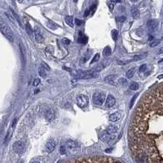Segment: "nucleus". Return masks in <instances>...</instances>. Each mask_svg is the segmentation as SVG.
<instances>
[{
    "label": "nucleus",
    "mask_w": 163,
    "mask_h": 163,
    "mask_svg": "<svg viewBox=\"0 0 163 163\" xmlns=\"http://www.w3.org/2000/svg\"><path fill=\"white\" fill-rule=\"evenodd\" d=\"M95 72L94 69L89 71H82V70H74L71 71V74L78 79H89V78L94 77Z\"/></svg>",
    "instance_id": "1"
},
{
    "label": "nucleus",
    "mask_w": 163,
    "mask_h": 163,
    "mask_svg": "<svg viewBox=\"0 0 163 163\" xmlns=\"http://www.w3.org/2000/svg\"><path fill=\"white\" fill-rule=\"evenodd\" d=\"M0 29H1V32L2 34L7 38L10 42H13L14 37H13V34L8 25L6 23L3 19L0 20Z\"/></svg>",
    "instance_id": "2"
},
{
    "label": "nucleus",
    "mask_w": 163,
    "mask_h": 163,
    "mask_svg": "<svg viewBox=\"0 0 163 163\" xmlns=\"http://www.w3.org/2000/svg\"><path fill=\"white\" fill-rule=\"evenodd\" d=\"M71 161H89V162H117L118 160L113 158H105L103 157H100V158H84V159H76L72 160Z\"/></svg>",
    "instance_id": "3"
},
{
    "label": "nucleus",
    "mask_w": 163,
    "mask_h": 163,
    "mask_svg": "<svg viewBox=\"0 0 163 163\" xmlns=\"http://www.w3.org/2000/svg\"><path fill=\"white\" fill-rule=\"evenodd\" d=\"M105 92H95L93 95V102L95 105H102L104 104L105 100Z\"/></svg>",
    "instance_id": "4"
},
{
    "label": "nucleus",
    "mask_w": 163,
    "mask_h": 163,
    "mask_svg": "<svg viewBox=\"0 0 163 163\" xmlns=\"http://www.w3.org/2000/svg\"><path fill=\"white\" fill-rule=\"evenodd\" d=\"M12 149L17 154H23L25 151V144L22 141H16L13 144Z\"/></svg>",
    "instance_id": "5"
},
{
    "label": "nucleus",
    "mask_w": 163,
    "mask_h": 163,
    "mask_svg": "<svg viewBox=\"0 0 163 163\" xmlns=\"http://www.w3.org/2000/svg\"><path fill=\"white\" fill-rule=\"evenodd\" d=\"M88 97L85 95H80L77 97V105L80 108H85L88 105Z\"/></svg>",
    "instance_id": "6"
},
{
    "label": "nucleus",
    "mask_w": 163,
    "mask_h": 163,
    "mask_svg": "<svg viewBox=\"0 0 163 163\" xmlns=\"http://www.w3.org/2000/svg\"><path fill=\"white\" fill-rule=\"evenodd\" d=\"M158 24H159V22L158 20H155V19L149 20L147 22V28H148V32L152 33V32L155 31V29L158 26Z\"/></svg>",
    "instance_id": "7"
},
{
    "label": "nucleus",
    "mask_w": 163,
    "mask_h": 163,
    "mask_svg": "<svg viewBox=\"0 0 163 163\" xmlns=\"http://www.w3.org/2000/svg\"><path fill=\"white\" fill-rule=\"evenodd\" d=\"M56 141L54 140H48L47 143L46 144V147H45V149H46V152L48 153H52L54 150L56 148Z\"/></svg>",
    "instance_id": "8"
},
{
    "label": "nucleus",
    "mask_w": 163,
    "mask_h": 163,
    "mask_svg": "<svg viewBox=\"0 0 163 163\" xmlns=\"http://www.w3.org/2000/svg\"><path fill=\"white\" fill-rule=\"evenodd\" d=\"M115 137L116 136L113 134H108L107 132H105V133L101 136V140L105 143H110L115 139Z\"/></svg>",
    "instance_id": "9"
},
{
    "label": "nucleus",
    "mask_w": 163,
    "mask_h": 163,
    "mask_svg": "<svg viewBox=\"0 0 163 163\" xmlns=\"http://www.w3.org/2000/svg\"><path fill=\"white\" fill-rule=\"evenodd\" d=\"M34 38H35L36 42H38V43H43L44 41L43 36L42 35L40 29L38 27H35L34 29Z\"/></svg>",
    "instance_id": "10"
},
{
    "label": "nucleus",
    "mask_w": 163,
    "mask_h": 163,
    "mask_svg": "<svg viewBox=\"0 0 163 163\" xmlns=\"http://www.w3.org/2000/svg\"><path fill=\"white\" fill-rule=\"evenodd\" d=\"M115 98L113 97L112 95H108V97L106 99V102H105V106L107 108H112L114 105H115Z\"/></svg>",
    "instance_id": "11"
},
{
    "label": "nucleus",
    "mask_w": 163,
    "mask_h": 163,
    "mask_svg": "<svg viewBox=\"0 0 163 163\" xmlns=\"http://www.w3.org/2000/svg\"><path fill=\"white\" fill-rule=\"evenodd\" d=\"M77 42L79 43H82V44H86L87 43V37L83 34L82 32H79V34H78V39H77Z\"/></svg>",
    "instance_id": "12"
},
{
    "label": "nucleus",
    "mask_w": 163,
    "mask_h": 163,
    "mask_svg": "<svg viewBox=\"0 0 163 163\" xmlns=\"http://www.w3.org/2000/svg\"><path fill=\"white\" fill-rule=\"evenodd\" d=\"M131 12H132V16H133L134 19H139V18H140V10H139V8L135 7V6H134V7L131 8Z\"/></svg>",
    "instance_id": "13"
},
{
    "label": "nucleus",
    "mask_w": 163,
    "mask_h": 163,
    "mask_svg": "<svg viewBox=\"0 0 163 163\" xmlns=\"http://www.w3.org/2000/svg\"><path fill=\"white\" fill-rule=\"evenodd\" d=\"M46 118L48 121H52L54 118H55V111L53 109H48L46 113Z\"/></svg>",
    "instance_id": "14"
},
{
    "label": "nucleus",
    "mask_w": 163,
    "mask_h": 163,
    "mask_svg": "<svg viewBox=\"0 0 163 163\" xmlns=\"http://www.w3.org/2000/svg\"><path fill=\"white\" fill-rule=\"evenodd\" d=\"M120 118H121V114L119 113L116 112V113L111 114V115L109 116V120L113 122H117L118 120L120 119Z\"/></svg>",
    "instance_id": "15"
},
{
    "label": "nucleus",
    "mask_w": 163,
    "mask_h": 163,
    "mask_svg": "<svg viewBox=\"0 0 163 163\" xmlns=\"http://www.w3.org/2000/svg\"><path fill=\"white\" fill-rule=\"evenodd\" d=\"M47 27L52 29V30H55V29H57L59 28V25H57V24H56L55 22H53L51 21H48L47 23Z\"/></svg>",
    "instance_id": "16"
},
{
    "label": "nucleus",
    "mask_w": 163,
    "mask_h": 163,
    "mask_svg": "<svg viewBox=\"0 0 163 163\" xmlns=\"http://www.w3.org/2000/svg\"><path fill=\"white\" fill-rule=\"evenodd\" d=\"M116 76L115 75H108L105 78V82L107 83L112 84V85H114V79H115Z\"/></svg>",
    "instance_id": "17"
},
{
    "label": "nucleus",
    "mask_w": 163,
    "mask_h": 163,
    "mask_svg": "<svg viewBox=\"0 0 163 163\" xmlns=\"http://www.w3.org/2000/svg\"><path fill=\"white\" fill-rule=\"evenodd\" d=\"M118 131V128L115 126H109L106 129V132L108 134H115Z\"/></svg>",
    "instance_id": "18"
},
{
    "label": "nucleus",
    "mask_w": 163,
    "mask_h": 163,
    "mask_svg": "<svg viewBox=\"0 0 163 163\" xmlns=\"http://www.w3.org/2000/svg\"><path fill=\"white\" fill-rule=\"evenodd\" d=\"M20 51H21V58H22V63L23 64H25V47L22 45L21 43H20Z\"/></svg>",
    "instance_id": "19"
},
{
    "label": "nucleus",
    "mask_w": 163,
    "mask_h": 163,
    "mask_svg": "<svg viewBox=\"0 0 163 163\" xmlns=\"http://www.w3.org/2000/svg\"><path fill=\"white\" fill-rule=\"evenodd\" d=\"M74 21L73 16H65V22L67 23L70 27H74V21Z\"/></svg>",
    "instance_id": "20"
},
{
    "label": "nucleus",
    "mask_w": 163,
    "mask_h": 163,
    "mask_svg": "<svg viewBox=\"0 0 163 163\" xmlns=\"http://www.w3.org/2000/svg\"><path fill=\"white\" fill-rule=\"evenodd\" d=\"M111 53H112V50H111V47H110L107 46L106 47H105L104 51H103L104 56H109L111 55Z\"/></svg>",
    "instance_id": "21"
},
{
    "label": "nucleus",
    "mask_w": 163,
    "mask_h": 163,
    "mask_svg": "<svg viewBox=\"0 0 163 163\" xmlns=\"http://www.w3.org/2000/svg\"><path fill=\"white\" fill-rule=\"evenodd\" d=\"M67 147L69 148V149H74L77 147V144L73 141V140H69L67 142Z\"/></svg>",
    "instance_id": "22"
},
{
    "label": "nucleus",
    "mask_w": 163,
    "mask_h": 163,
    "mask_svg": "<svg viewBox=\"0 0 163 163\" xmlns=\"http://www.w3.org/2000/svg\"><path fill=\"white\" fill-rule=\"evenodd\" d=\"M25 30H26V33H27L29 36H30V35H32V34H33V29H32L31 25H30L29 23H26V24H25Z\"/></svg>",
    "instance_id": "23"
},
{
    "label": "nucleus",
    "mask_w": 163,
    "mask_h": 163,
    "mask_svg": "<svg viewBox=\"0 0 163 163\" xmlns=\"http://www.w3.org/2000/svg\"><path fill=\"white\" fill-rule=\"evenodd\" d=\"M135 74V69L131 68V69H129L127 72H126V77L127 78H131Z\"/></svg>",
    "instance_id": "24"
},
{
    "label": "nucleus",
    "mask_w": 163,
    "mask_h": 163,
    "mask_svg": "<svg viewBox=\"0 0 163 163\" xmlns=\"http://www.w3.org/2000/svg\"><path fill=\"white\" fill-rule=\"evenodd\" d=\"M130 88L131 90H137L139 88H140V86H139V84L135 82H131V85H130Z\"/></svg>",
    "instance_id": "25"
},
{
    "label": "nucleus",
    "mask_w": 163,
    "mask_h": 163,
    "mask_svg": "<svg viewBox=\"0 0 163 163\" xmlns=\"http://www.w3.org/2000/svg\"><path fill=\"white\" fill-rule=\"evenodd\" d=\"M104 68H105V65L103 64H98L97 66H96V67H95L93 69H94V71L95 72V73H98V72H100L101 70H103Z\"/></svg>",
    "instance_id": "26"
},
{
    "label": "nucleus",
    "mask_w": 163,
    "mask_h": 163,
    "mask_svg": "<svg viewBox=\"0 0 163 163\" xmlns=\"http://www.w3.org/2000/svg\"><path fill=\"white\" fill-rule=\"evenodd\" d=\"M118 37V31L117 29H113L112 30V38L114 41H116Z\"/></svg>",
    "instance_id": "27"
},
{
    "label": "nucleus",
    "mask_w": 163,
    "mask_h": 163,
    "mask_svg": "<svg viewBox=\"0 0 163 163\" xmlns=\"http://www.w3.org/2000/svg\"><path fill=\"white\" fill-rule=\"evenodd\" d=\"M46 72H47V69H43V67H41V68H40V69H39L38 74H39V75H40L42 77H45L47 76Z\"/></svg>",
    "instance_id": "28"
},
{
    "label": "nucleus",
    "mask_w": 163,
    "mask_h": 163,
    "mask_svg": "<svg viewBox=\"0 0 163 163\" xmlns=\"http://www.w3.org/2000/svg\"><path fill=\"white\" fill-rule=\"evenodd\" d=\"M126 82H127V81H126V78H123V77H121V78H119L118 81V83L119 84V85H121V86L126 85Z\"/></svg>",
    "instance_id": "29"
},
{
    "label": "nucleus",
    "mask_w": 163,
    "mask_h": 163,
    "mask_svg": "<svg viewBox=\"0 0 163 163\" xmlns=\"http://www.w3.org/2000/svg\"><path fill=\"white\" fill-rule=\"evenodd\" d=\"M100 54L99 53H97V54H95V56L93 57V59L92 60V61H90V64H94V63H95V62H97L98 60H99V59H100Z\"/></svg>",
    "instance_id": "30"
},
{
    "label": "nucleus",
    "mask_w": 163,
    "mask_h": 163,
    "mask_svg": "<svg viewBox=\"0 0 163 163\" xmlns=\"http://www.w3.org/2000/svg\"><path fill=\"white\" fill-rule=\"evenodd\" d=\"M146 56H147V53L145 54V55H138V56H135L132 60H134V61H135V60H140L144 59Z\"/></svg>",
    "instance_id": "31"
},
{
    "label": "nucleus",
    "mask_w": 163,
    "mask_h": 163,
    "mask_svg": "<svg viewBox=\"0 0 163 163\" xmlns=\"http://www.w3.org/2000/svg\"><path fill=\"white\" fill-rule=\"evenodd\" d=\"M10 10H11V14H12V15L14 16V17L16 18V20L18 21V23H19L20 26H21V21H20V20H19V18H18V16L16 14V12H15V11H14L12 9H11V8H10Z\"/></svg>",
    "instance_id": "32"
},
{
    "label": "nucleus",
    "mask_w": 163,
    "mask_h": 163,
    "mask_svg": "<svg viewBox=\"0 0 163 163\" xmlns=\"http://www.w3.org/2000/svg\"><path fill=\"white\" fill-rule=\"evenodd\" d=\"M160 43H161V40H155V41L152 42V43H150L149 46H150L151 47H156V46H158Z\"/></svg>",
    "instance_id": "33"
},
{
    "label": "nucleus",
    "mask_w": 163,
    "mask_h": 163,
    "mask_svg": "<svg viewBox=\"0 0 163 163\" xmlns=\"http://www.w3.org/2000/svg\"><path fill=\"white\" fill-rule=\"evenodd\" d=\"M137 96H138V94H135L133 97H132V100H131V103H130V108H131L132 107H133V105H134V104H135V100H136V98H137Z\"/></svg>",
    "instance_id": "34"
},
{
    "label": "nucleus",
    "mask_w": 163,
    "mask_h": 163,
    "mask_svg": "<svg viewBox=\"0 0 163 163\" xmlns=\"http://www.w3.org/2000/svg\"><path fill=\"white\" fill-rule=\"evenodd\" d=\"M108 7L109 8V10L113 11V8H114V3L113 1H108Z\"/></svg>",
    "instance_id": "35"
},
{
    "label": "nucleus",
    "mask_w": 163,
    "mask_h": 163,
    "mask_svg": "<svg viewBox=\"0 0 163 163\" xmlns=\"http://www.w3.org/2000/svg\"><path fill=\"white\" fill-rule=\"evenodd\" d=\"M131 60H125V61H122V60H118L117 63L120 65H124V64H128L129 62H131Z\"/></svg>",
    "instance_id": "36"
},
{
    "label": "nucleus",
    "mask_w": 163,
    "mask_h": 163,
    "mask_svg": "<svg viewBox=\"0 0 163 163\" xmlns=\"http://www.w3.org/2000/svg\"><path fill=\"white\" fill-rule=\"evenodd\" d=\"M60 153H61L62 155H64V154H65V153H66V148H65V146L62 145L61 147H60Z\"/></svg>",
    "instance_id": "37"
},
{
    "label": "nucleus",
    "mask_w": 163,
    "mask_h": 163,
    "mask_svg": "<svg viewBox=\"0 0 163 163\" xmlns=\"http://www.w3.org/2000/svg\"><path fill=\"white\" fill-rule=\"evenodd\" d=\"M41 67H43V69H47V70H50V69H51L49 66H48V65H47L45 62H42V65H41Z\"/></svg>",
    "instance_id": "38"
},
{
    "label": "nucleus",
    "mask_w": 163,
    "mask_h": 163,
    "mask_svg": "<svg viewBox=\"0 0 163 163\" xmlns=\"http://www.w3.org/2000/svg\"><path fill=\"white\" fill-rule=\"evenodd\" d=\"M146 69H147V65L146 64H142L140 66V72H141V73H144V72L146 70Z\"/></svg>",
    "instance_id": "39"
},
{
    "label": "nucleus",
    "mask_w": 163,
    "mask_h": 163,
    "mask_svg": "<svg viewBox=\"0 0 163 163\" xmlns=\"http://www.w3.org/2000/svg\"><path fill=\"white\" fill-rule=\"evenodd\" d=\"M41 82L40 78H35V80L34 81V86L37 87L38 85H39V83Z\"/></svg>",
    "instance_id": "40"
},
{
    "label": "nucleus",
    "mask_w": 163,
    "mask_h": 163,
    "mask_svg": "<svg viewBox=\"0 0 163 163\" xmlns=\"http://www.w3.org/2000/svg\"><path fill=\"white\" fill-rule=\"evenodd\" d=\"M75 24H76L77 25L80 26V25H82V24H83V21H81V20H78V19H75Z\"/></svg>",
    "instance_id": "41"
},
{
    "label": "nucleus",
    "mask_w": 163,
    "mask_h": 163,
    "mask_svg": "<svg viewBox=\"0 0 163 163\" xmlns=\"http://www.w3.org/2000/svg\"><path fill=\"white\" fill-rule=\"evenodd\" d=\"M95 9H96V5H94V6H92V8H90L89 10H90V14H93L94 13V11H95Z\"/></svg>",
    "instance_id": "42"
},
{
    "label": "nucleus",
    "mask_w": 163,
    "mask_h": 163,
    "mask_svg": "<svg viewBox=\"0 0 163 163\" xmlns=\"http://www.w3.org/2000/svg\"><path fill=\"white\" fill-rule=\"evenodd\" d=\"M126 16H120V17L118 18V21L119 22H124V21H126Z\"/></svg>",
    "instance_id": "43"
},
{
    "label": "nucleus",
    "mask_w": 163,
    "mask_h": 163,
    "mask_svg": "<svg viewBox=\"0 0 163 163\" xmlns=\"http://www.w3.org/2000/svg\"><path fill=\"white\" fill-rule=\"evenodd\" d=\"M63 43L65 44V45H69L70 43V41L68 39V38H63Z\"/></svg>",
    "instance_id": "44"
},
{
    "label": "nucleus",
    "mask_w": 163,
    "mask_h": 163,
    "mask_svg": "<svg viewBox=\"0 0 163 163\" xmlns=\"http://www.w3.org/2000/svg\"><path fill=\"white\" fill-rule=\"evenodd\" d=\"M89 14H90V10H89V9H87V10L85 11V13H84V15H83V16L86 17V16H87Z\"/></svg>",
    "instance_id": "45"
},
{
    "label": "nucleus",
    "mask_w": 163,
    "mask_h": 163,
    "mask_svg": "<svg viewBox=\"0 0 163 163\" xmlns=\"http://www.w3.org/2000/svg\"><path fill=\"white\" fill-rule=\"evenodd\" d=\"M16 122V119H14V120L12 121V124H11V126H12V127H14V126H15Z\"/></svg>",
    "instance_id": "46"
},
{
    "label": "nucleus",
    "mask_w": 163,
    "mask_h": 163,
    "mask_svg": "<svg viewBox=\"0 0 163 163\" xmlns=\"http://www.w3.org/2000/svg\"><path fill=\"white\" fill-rule=\"evenodd\" d=\"M158 53H159V54H161V53H163V48H161V49H160V50H159Z\"/></svg>",
    "instance_id": "47"
},
{
    "label": "nucleus",
    "mask_w": 163,
    "mask_h": 163,
    "mask_svg": "<svg viewBox=\"0 0 163 163\" xmlns=\"http://www.w3.org/2000/svg\"><path fill=\"white\" fill-rule=\"evenodd\" d=\"M115 1H116L117 3H121V2H122V0H115Z\"/></svg>",
    "instance_id": "48"
},
{
    "label": "nucleus",
    "mask_w": 163,
    "mask_h": 163,
    "mask_svg": "<svg viewBox=\"0 0 163 163\" xmlns=\"http://www.w3.org/2000/svg\"><path fill=\"white\" fill-rule=\"evenodd\" d=\"M162 62H163V59L161 60H159V61H158V63H162Z\"/></svg>",
    "instance_id": "49"
},
{
    "label": "nucleus",
    "mask_w": 163,
    "mask_h": 163,
    "mask_svg": "<svg viewBox=\"0 0 163 163\" xmlns=\"http://www.w3.org/2000/svg\"><path fill=\"white\" fill-rule=\"evenodd\" d=\"M161 77H163V75H160V76L158 77V78H160V79H161Z\"/></svg>",
    "instance_id": "50"
},
{
    "label": "nucleus",
    "mask_w": 163,
    "mask_h": 163,
    "mask_svg": "<svg viewBox=\"0 0 163 163\" xmlns=\"http://www.w3.org/2000/svg\"><path fill=\"white\" fill-rule=\"evenodd\" d=\"M38 92H39V90H35V94H36V93H38Z\"/></svg>",
    "instance_id": "51"
},
{
    "label": "nucleus",
    "mask_w": 163,
    "mask_h": 163,
    "mask_svg": "<svg viewBox=\"0 0 163 163\" xmlns=\"http://www.w3.org/2000/svg\"><path fill=\"white\" fill-rule=\"evenodd\" d=\"M77 1H78V0H74V3H77Z\"/></svg>",
    "instance_id": "52"
},
{
    "label": "nucleus",
    "mask_w": 163,
    "mask_h": 163,
    "mask_svg": "<svg viewBox=\"0 0 163 163\" xmlns=\"http://www.w3.org/2000/svg\"><path fill=\"white\" fill-rule=\"evenodd\" d=\"M18 1H19V2H21H21L23 1V0H18Z\"/></svg>",
    "instance_id": "53"
},
{
    "label": "nucleus",
    "mask_w": 163,
    "mask_h": 163,
    "mask_svg": "<svg viewBox=\"0 0 163 163\" xmlns=\"http://www.w3.org/2000/svg\"><path fill=\"white\" fill-rule=\"evenodd\" d=\"M134 2H136V1H138V0H133Z\"/></svg>",
    "instance_id": "54"
},
{
    "label": "nucleus",
    "mask_w": 163,
    "mask_h": 163,
    "mask_svg": "<svg viewBox=\"0 0 163 163\" xmlns=\"http://www.w3.org/2000/svg\"><path fill=\"white\" fill-rule=\"evenodd\" d=\"M161 40H163V36H162V37H161Z\"/></svg>",
    "instance_id": "55"
}]
</instances>
